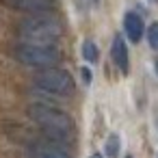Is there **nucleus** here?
I'll return each mask as SVG.
<instances>
[{
  "label": "nucleus",
  "mask_w": 158,
  "mask_h": 158,
  "mask_svg": "<svg viewBox=\"0 0 158 158\" xmlns=\"http://www.w3.org/2000/svg\"><path fill=\"white\" fill-rule=\"evenodd\" d=\"M28 117L37 123V128L46 134V139L56 143H72L76 136V123L74 117L65 110L50 106V104H31Z\"/></svg>",
  "instance_id": "f257e3e1"
},
{
  "label": "nucleus",
  "mask_w": 158,
  "mask_h": 158,
  "mask_svg": "<svg viewBox=\"0 0 158 158\" xmlns=\"http://www.w3.org/2000/svg\"><path fill=\"white\" fill-rule=\"evenodd\" d=\"M18 35L24 44H50V46H54L59 41V37L63 35V24L48 13H39V15H31V18L22 20L18 26Z\"/></svg>",
  "instance_id": "f03ea898"
},
{
  "label": "nucleus",
  "mask_w": 158,
  "mask_h": 158,
  "mask_svg": "<svg viewBox=\"0 0 158 158\" xmlns=\"http://www.w3.org/2000/svg\"><path fill=\"white\" fill-rule=\"evenodd\" d=\"M11 56L26 67H41V69L56 67L63 59L61 50L50 44H18L11 50Z\"/></svg>",
  "instance_id": "7ed1b4c3"
},
{
  "label": "nucleus",
  "mask_w": 158,
  "mask_h": 158,
  "mask_svg": "<svg viewBox=\"0 0 158 158\" xmlns=\"http://www.w3.org/2000/svg\"><path fill=\"white\" fill-rule=\"evenodd\" d=\"M35 85L52 95H72L74 93V78L56 67H48L35 76Z\"/></svg>",
  "instance_id": "20e7f679"
},
{
  "label": "nucleus",
  "mask_w": 158,
  "mask_h": 158,
  "mask_svg": "<svg viewBox=\"0 0 158 158\" xmlns=\"http://www.w3.org/2000/svg\"><path fill=\"white\" fill-rule=\"evenodd\" d=\"M28 158H72V154L56 141L50 139H35L26 145Z\"/></svg>",
  "instance_id": "39448f33"
},
{
  "label": "nucleus",
  "mask_w": 158,
  "mask_h": 158,
  "mask_svg": "<svg viewBox=\"0 0 158 158\" xmlns=\"http://www.w3.org/2000/svg\"><path fill=\"white\" fill-rule=\"evenodd\" d=\"M0 2L13 11H22V13H31V15L50 13L56 7L54 0H0Z\"/></svg>",
  "instance_id": "423d86ee"
},
{
  "label": "nucleus",
  "mask_w": 158,
  "mask_h": 158,
  "mask_svg": "<svg viewBox=\"0 0 158 158\" xmlns=\"http://www.w3.org/2000/svg\"><path fill=\"white\" fill-rule=\"evenodd\" d=\"M123 28H126V35L130 37V41H134V44L141 41V37H143V20H141V15L128 11L123 15Z\"/></svg>",
  "instance_id": "0eeeda50"
},
{
  "label": "nucleus",
  "mask_w": 158,
  "mask_h": 158,
  "mask_svg": "<svg viewBox=\"0 0 158 158\" xmlns=\"http://www.w3.org/2000/svg\"><path fill=\"white\" fill-rule=\"evenodd\" d=\"M110 54H113V61H115V65L126 74L128 72V67H130V61H128V48H126V41H123V37H115L113 39V48H110Z\"/></svg>",
  "instance_id": "6e6552de"
},
{
  "label": "nucleus",
  "mask_w": 158,
  "mask_h": 158,
  "mask_svg": "<svg viewBox=\"0 0 158 158\" xmlns=\"http://www.w3.org/2000/svg\"><path fill=\"white\" fill-rule=\"evenodd\" d=\"M82 56H85V61L95 63V61H98V46H95L93 41H85V44H82Z\"/></svg>",
  "instance_id": "1a4fd4ad"
},
{
  "label": "nucleus",
  "mask_w": 158,
  "mask_h": 158,
  "mask_svg": "<svg viewBox=\"0 0 158 158\" xmlns=\"http://www.w3.org/2000/svg\"><path fill=\"white\" fill-rule=\"evenodd\" d=\"M117 149H119V136L110 134L108 141H106V154H108V158H117Z\"/></svg>",
  "instance_id": "9d476101"
},
{
  "label": "nucleus",
  "mask_w": 158,
  "mask_h": 158,
  "mask_svg": "<svg viewBox=\"0 0 158 158\" xmlns=\"http://www.w3.org/2000/svg\"><path fill=\"white\" fill-rule=\"evenodd\" d=\"M147 41L154 50H158V24H152L147 28Z\"/></svg>",
  "instance_id": "9b49d317"
},
{
  "label": "nucleus",
  "mask_w": 158,
  "mask_h": 158,
  "mask_svg": "<svg viewBox=\"0 0 158 158\" xmlns=\"http://www.w3.org/2000/svg\"><path fill=\"white\" fill-rule=\"evenodd\" d=\"M82 78H85V82H91V69L82 67Z\"/></svg>",
  "instance_id": "f8f14e48"
},
{
  "label": "nucleus",
  "mask_w": 158,
  "mask_h": 158,
  "mask_svg": "<svg viewBox=\"0 0 158 158\" xmlns=\"http://www.w3.org/2000/svg\"><path fill=\"white\" fill-rule=\"evenodd\" d=\"M91 158H104V156H102V154H93Z\"/></svg>",
  "instance_id": "ddd939ff"
},
{
  "label": "nucleus",
  "mask_w": 158,
  "mask_h": 158,
  "mask_svg": "<svg viewBox=\"0 0 158 158\" xmlns=\"http://www.w3.org/2000/svg\"><path fill=\"white\" fill-rule=\"evenodd\" d=\"M156 72H158V59H156Z\"/></svg>",
  "instance_id": "4468645a"
},
{
  "label": "nucleus",
  "mask_w": 158,
  "mask_h": 158,
  "mask_svg": "<svg viewBox=\"0 0 158 158\" xmlns=\"http://www.w3.org/2000/svg\"><path fill=\"white\" fill-rule=\"evenodd\" d=\"M126 158H132V156H126Z\"/></svg>",
  "instance_id": "2eb2a0df"
},
{
  "label": "nucleus",
  "mask_w": 158,
  "mask_h": 158,
  "mask_svg": "<svg viewBox=\"0 0 158 158\" xmlns=\"http://www.w3.org/2000/svg\"><path fill=\"white\" fill-rule=\"evenodd\" d=\"M93 2H98V0H93Z\"/></svg>",
  "instance_id": "dca6fc26"
}]
</instances>
